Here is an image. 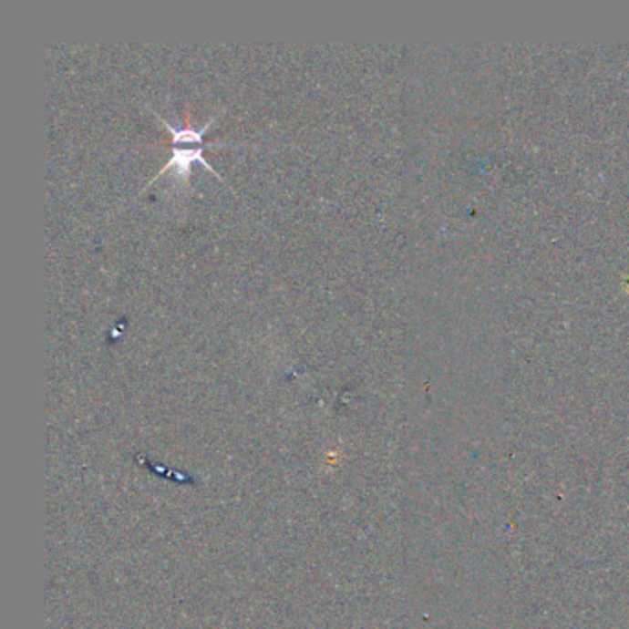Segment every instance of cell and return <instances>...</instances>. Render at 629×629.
I'll return each mask as SVG.
<instances>
[{
	"label": "cell",
	"instance_id": "cell-1",
	"mask_svg": "<svg viewBox=\"0 0 629 629\" xmlns=\"http://www.w3.org/2000/svg\"><path fill=\"white\" fill-rule=\"evenodd\" d=\"M203 151H205V144H198L196 148H178V146H174V148H172L170 161H169L160 172H157V176H155L148 185H151L157 178H161V176H163L165 172H169V170H174V178H176L178 183H185V185H187V183H189V176H191V167H192V163L203 165L207 170L214 172L218 180L223 181V178H222V176L211 167V163L205 160Z\"/></svg>",
	"mask_w": 629,
	"mask_h": 629
}]
</instances>
